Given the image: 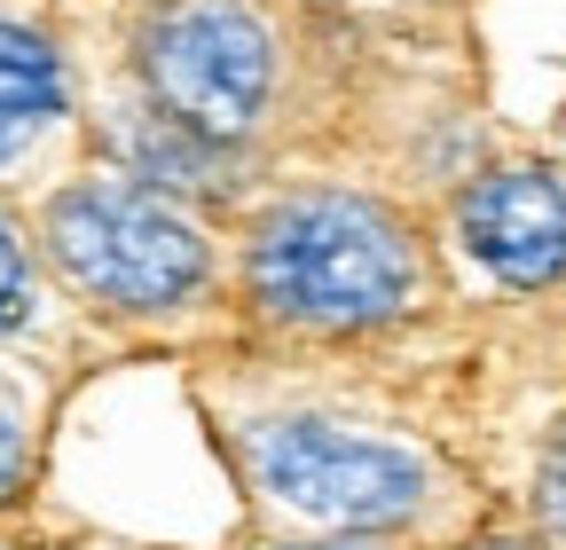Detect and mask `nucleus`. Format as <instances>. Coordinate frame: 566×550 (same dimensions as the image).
<instances>
[{
	"label": "nucleus",
	"mask_w": 566,
	"mask_h": 550,
	"mask_svg": "<svg viewBox=\"0 0 566 550\" xmlns=\"http://www.w3.org/2000/svg\"><path fill=\"white\" fill-rule=\"evenodd\" d=\"M252 292L307 330L386 322L417 292V252L363 197H300L252 236Z\"/></svg>",
	"instance_id": "obj_1"
},
{
	"label": "nucleus",
	"mask_w": 566,
	"mask_h": 550,
	"mask_svg": "<svg viewBox=\"0 0 566 550\" xmlns=\"http://www.w3.org/2000/svg\"><path fill=\"white\" fill-rule=\"evenodd\" d=\"M457 236L495 284H520V292L558 284L566 275V189L543 166L480 173L457 204Z\"/></svg>",
	"instance_id": "obj_5"
},
{
	"label": "nucleus",
	"mask_w": 566,
	"mask_h": 550,
	"mask_svg": "<svg viewBox=\"0 0 566 550\" xmlns=\"http://www.w3.org/2000/svg\"><path fill=\"white\" fill-rule=\"evenodd\" d=\"M260 479L275 504L323 527H401L424 504V464L401 441H370L323 417H292L260 441Z\"/></svg>",
	"instance_id": "obj_4"
},
{
	"label": "nucleus",
	"mask_w": 566,
	"mask_h": 550,
	"mask_svg": "<svg viewBox=\"0 0 566 550\" xmlns=\"http://www.w3.org/2000/svg\"><path fill=\"white\" fill-rule=\"evenodd\" d=\"M142 72L166 118H181L197 142H237L268 110L275 47L237 0H166L142 32Z\"/></svg>",
	"instance_id": "obj_3"
},
{
	"label": "nucleus",
	"mask_w": 566,
	"mask_h": 550,
	"mask_svg": "<svg viewBox=\"0 0 566 550\" xmlns=\"http://www.w3.org/2000/svg\"><path fill=\"white\" fill-rule=\"evenodd\" d=\"M48 244L80 292L111 307H174L205 284V236L189 213L134 181H87L48 204Z\"/></svg>",
	"instance_id": "obj_2"
},
{
	"label": "nucleus",
	"mask_w": 566,
	"mask_h": 550,
	"mask_svg": "<svg viewBox=\"0 0 566 550\" xmlns=\"http://www.w3.org/2000/svg\"><path fill=\"white\" fill-rule=\"evenodd\" d=\"M63 110V63L40 32L0 24V166L32 150V134H48Z\"/></svg>",
	"instance_id": "obj_6"
},
{
	"label": "nucleus",
	"mask_w": 566,
	"mask_h": 550,
	"mask_svg": "<svg viewBox=\"0 0 566 550\" xmlns=\"http://www.w3.org/2000/svg\"><path fill=\"white\" fill-rule=\"evenodd\" d=\"M17 472H24V425H17V409L0 401V496L17 488Z\"/></svg>",
	"instance_id": "obj_8"
},
{
	"label": "nucleus",
	"mask_w": 566,
	"mask_h": 550,
	"mask_svg": "<svg viewBox=\"0 0 566 550\" xmlns=\"http://www.w3.org/2000/svg\"><path fill=\"white\" fill-rule=\"evenodd\" d=\"M543 504H551V519H558V535H566V448H558L551 472H543Z\"/></svg>",
	"instance_id": "obj_9"
},
{
	"label": "nucleus",
	"mask_w": 566,
	"mask_h": 550,
	"mask_svg": "<svg viewBox=\"0 0 566 550\" xmlns=\"http://www.w3.org/2000/svg\"><path fill=\"white\" fill-rule=\"evenodd\" d=\"M32 299V275H24V244L9 236V221H0V330H9Z\"/></svg>",
	"instance_id": "obj_7"
}]
</instances>
